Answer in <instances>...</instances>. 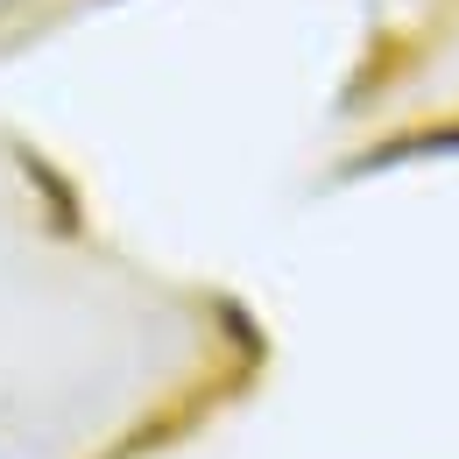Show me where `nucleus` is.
<instances>
[{"label":"nucleus","mask_w":459,"mask_h":459,"mask_svg":"<svg viewBox=\"0 0 459 459\" xmlns=\"http://www.w3.org/2000/svg\"><path fill=\"white\" fill-rule=\"evenodd\" d=\"M0 459H7V438H0Z\"/></svg>","instance_id":"1"}]
</instances>
